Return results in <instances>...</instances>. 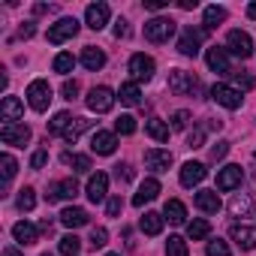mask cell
I'll return each instance as SVG.
<instances>
[{
    "label": "cell",
    "instance_id": "6da1fadb",
    "mask_svg": "<svg viewBox=\"0 0 256 256\" xmlns=\"http://www.w3.org/2000/svg\"><path fill=\"white\" fill-rule=\"evenodd\" d=\"M52 84L46 82V78H34L30 84H28V106L34 108V112H46L48 106H52Z\"/></svg>",
    "mask_w": 256,
    "mask_h": 256
},
{
    "label": "cell",
    "instance_id": "7a4b0ae2",
    "mask_svg": "<svg viewBox=\"0 0 256 256\" xmlns=\"http://www.w3.org/2000/svg\"><path fill=\"white\" fill-rule=\"evenodd\" d=\"M114 100H118V94H114L112 88L100 84V88H90V94H88V100H84V102H88V108H90V112L106 114V112H112Z\"/></svg>",
    "mask_w": 256,
    "mask_h": 256
},
{
    "label": "cell",
    "instance_id": "3957f363",
    "mask_svg": "<svg viewBox=\"0 0 256 256\" xmlns=\"http://www.w3.org/2000/svg\"><path fill=\"white\" fill-rule=\"evenodd\" d=\"M175 22L172 18H163V16H157V18H151L148 24H145V40L148 42H169V36L175 34Z\"/></svg>",
    "mask_w": 256,
    "mask_h": 256
},
{
    "label": "cell",
    "instance_id": "277c9868",
    "mask_svg": "<svg viewBox=\"0 0 256 256\" xmlns=\"http://www.w3.org/2000/svg\"><path fill=\"white\" fill-rule=\"evenodd\" d=\"M126 70H130V76H133V82L139 84V82H151L154 78V70H157V64H154V58L151 54H133L130 58V66H126Z\"/></svg>",
    "mask_w": 256,
    "mask_h": 256
},
{
    "label": "cell",
    "instance_id": "5b68a950",
    "mask_svg": "<svg viewBox=\"0 0 256 256\" xmlns=\"http://www.w3.org/2000/svg\"><path fill=\"white\" fill-rule=\"evenodd\" d=\"M30 126L28 124H4L0 126V139H4L6 145H12V148H24L28 142H30Z\"/></svg>",
    "mask_w": 256,
    "mask_h": 256
},
{
    "label": "cell",
    "instance_id": "8992f818",
    "mask_svg": "<svg viewBox=\"0 0 256 256\" xmlns=\"http://www.w3.org/2000/svg\"><path fill=\"white\" fill-rule=\"evenodd\" d=\"M211 100L217 102V106H223V108H241V102H244V96H241V90L238 88H232V84H214L211 88Z\"/></svg>",
    "mask_w": 256,
    "mask_h": 256
},
{
    "label": "cell",
    "instance_id": "52a82bcc",
    "mask_svg": "<svg viewBox=\"0 0 256 256\" xmlns=\"http://www.w3.org/2000/svg\"><path fill=\"white\" fill-rule=\"evenodd\" d=\"M196 88H199V82H196L193 72H187V70H172L169 72V90L172 94L184 96V94H193Z\"/></svg>",
    "mask_w": 256,
    "mask_h": 256
},
{
    "label": "cell",
    "instance_id": "ba28073f",
    "mask_svg": "<svg viewBox=\"0 0 256 256\" xmlns=\"http://www.w3.org/2000/svg\"><path fill=\"white\" fill-rule=\"evenodd\" d=\"M226 52H232L235 58H250V54H253V40H250V34H244V30H229V36H226Z\"/></svg>",
    "mask_w": 256,
    "mask_h": 256
},
{
    "label": "cell",
    "instance_id": "9c48e42d",
    "mask_svg": "<svg viewBox=\"0 0 256 256\" xmlns=\"http://www.w3.org/2000/svg\"><path fill=\"white\" fill-rule=\"evenodd\" d=\"M202 36H205V28H202V30L184 28L181 36H178V52H181L184 58H196V54H199V42H202Z\"/></svg>",
    "mask_w": 256,
    "mask_h": 256
},
{
    "label": "cell",
    "instance_id": "30bf717a",
    "mask_svg": "<svg viewBox=\"0 0 256 256\" xmlns=\"http://www.w3.org/2000/svg\"><path fill=\"white\" fill-rule=\"evenodd\" d=\"M76 34H78V22H76V18H60L58 24H52V28H48V42L60 46V42L72 40Z\"/></svg>",
    "mask_w": 256,
    "mask_h": 256
},
{
    "label": "cell",
    "instance_id": "8fae6325",
    "mask_svg": "<svg viewBox=\"0 0 256 256\" xmlns=\"http://www.w3.org/2000/svg\"><path fill=\"white\" fill-rule=\"evenodd\" d=\"M108 16H112L108 4H90V6L84 10V24H88L90 30H102V28L108 24Z\"/></svg>",
    "mask_w": 256,
    "mask_h": 256
},
{
    "label": "cell",
    "instance_id": "7c38bea8",
    "mask_svg": "<svg viewBox=\"0 0 256 256\" xmlns=\"http://www.w3.org/2000/svg\"><path fill=\"white\" fill-rule=\"evenodd\" d=\"M241 178H244V172H241V166H223L220 172H217V190H223V193H229V190H238L241 187Z\"/></svg>",
    "mask_w": 256,
    "mask_h": 256
},
{
    "label": "cell",
    "instance_id": "4fadbf2b",
    "mask_svg": "<svg viewBox=\"0 0 256 256\" xmlns=\"http://www.w3.org/2000/svg\"><path fill=\"white\" fill-rule=\"evenodd\" d=\"M76 196H78V184H76V178H64V181H54V184L48 187V193H46V199H48V202L76 199Z\"/></svg>",
    "mask_w": 256,
    "mask_h": 256
},
{
    "label": "cell",
    "instance_id": "5bb4252c",
    "mask_svg": "<svg viewBox=\"0 0 256 256\" xmlns=\"http://www.w3.org/2000/svg\"><path fill=\"white\" fill-rule=\"evenodd\" d=\"M205 60H208V66H211L214 72H220V76H229V72H232L229 52H226V48H220V46H211V48L205 52Z\"/></svg>",
    "mask_w": 256,
    "mask_h": 256
},
{
    "label": "cell",
    "instance_id": "9a60e30c",
    "mask_svg": "<svg viewBox=\"0 0 256 256\" xmlns=\"http://www.w3.org/2000/svg\"><path fill=\"white\" fill-rule=\"evenodd\" d=\"M106 196H108V175H106V172L90 175V178H88V199H90L94 205H100V202H106Z\"/></svg>",
    "mask_w": 256,
    "mask_h": 256
},
{
    "label": "cell",
    "instance_id": "2e32d148",
    "mask_svg": "<svg viewBox=\"0 0 256 256\" xmlns=\"http://www.w3.org/2000/svg\"><path fill=\"white\" fill-rule=\"evenodd\" d=\"M229 238L241 247V250H256V229L253 226H244V223H232L229 229Z\"/></svg>",
    "mask_w": 256,
    "mask_h": 256
},
{
    "label": "cell",
    "instance_id": "e0dca14e",
    "mask_svg": "<svg viewBox=\"0 0 256 256\" xmlns=\"http://www.w3.org/2000/svg\"><path fill=\"white\" fill-rule=\"evenodd\" d=\"M114 148H118V136L114 133H106V130H96L94 133V139H90V151L94 154L108 157V154H114Z\"/></svg>",
    "mask_w": 256,
    "mask_h": 256
},
{
    "label": "cell",
    "instance_id": "ac0fdd59",
    "mask_svg": "<svg viewBox=\"0 0 256 256\" xmlns=\"http://www.w3.org/2000/svg\"><path fill=\"white\" fill-rule=\"evenodd\" d=\"M145 166H148L151 172H169L172 154L163 151V148H148V151H145Z\"/></svg>",
    "mask_w": 256,
    "mask_h": 256
},
{
    "label": "cell",
    "instance_id": "d6986e66",
    "mask_svg": "<svg viewBox=\"0 0 256 256\" xmlns=\"http://www.w3.org/2000/svg\"><path fill=\"white\" fill-rule=\"evenodd\" d=\"M205 175H208V169H205L202 163H196V160H190V163L181 166V184H184V187H196V184H202Z\"/></svg>",
    "mask_w": 256,
    "mask_h": 256
},
{
    "label": "cell",
    "instance_id": "ffe728a7",
    "mask_svg": "<svg viewBox=\"0 0 256 256\" xmlns=\"http://www.w3.org/2000/svg\"><path fill=\"white\" fill-rule=\"evenodd\" d=\"M24 114V106L18 96H4V102H0V118H4V124H18Z\"/></svg>",
    "mask_w": 256,
    "mask_h": 256
},
{
    "label": "cell",
    "instance_id": "44dd1931",
    "mask_svg": "<svg viewBox=\"0 0 256 256\" xmlns=\"http://www.w3.org/2000/svg\"><path fill=\"white\" fill-rule=\"evenodd\" d=\"M157 196H160V181H157V178H145L142 187H139V193L133 196V205L142 208L145 202H151V199H157Z\"/></svg>",
    "mask_w": 256,
    "mask_h": 256
},
{
    "label": "cell",
    "instance_id": "7402d4cb",
    "mask_svg": "<svg viewBox=\"0 0 256 256\" xmlns=\"http://www.w3.org/2000/svg\"><path fill=\"white\" fill-rule=\"evenodd\" d=\"M12 238L22 241V244H36V241H40V226H34V223H28V220H18V223L12 226Z\"/></svg>",
    "mask_w": 256,
    "mask_h": 256
},
{
    "label": "cell",
    "instance_id": "603a6c76",
    "mask_svg": "<svg viewBox=\"0 0 256 256\" xmlns=\"http://www.w3.org/2000/svg\"><path fill=\"white\" fill-rule=\"evenodd\" d=\"M60 223H64L66 229L88 226V211H84V208H76V205H70V208H64V211H60Z\"/></svg>",
    "mask_w": 256,
    "mask_h": 256
},
{
    "label": "cell",
    "instance_id": "cb8c5ba5",
    "mask_svg": "<svg viewBox=\"0 0 256 256\" xmlns=\"http://www.w3.org/2000/svg\"><path fill=\"white\" fill-rule=\"evenodd\" d=\"M196 208L205 211V214H217V211H220V196H217V190H199V193H196Z\"/></svg>",
    "mask_w": 256,
    "mask_h": 256
},
{
    "label": "cell",
    "instance_id": "d4e9b609",
    "mask_svg": "<svg viewBox=\"0 0 256 256\" xmlns=\"http://www.w3.org/2000/svg\"><path fill=\"white\" fill-rule=\"evenodd\" d=\"M163 217H166L169 223H175V226H184V223H187V208H184V202L169 199L166 208H163Z\"/></svg>",
    "mask_w": 256,
    "mask_h": 256
},
{
    "label": "cell",
    "instance_id": "484cf974",
    "mask_svg": "<svg viewBox=\"0 0 256 256\" xmlns=\"http://www.w3.org/2000/svg\"><path fill=\"white\" fill-rule=\"evenodd\" d=\"M163 223H166L163 214H157V211H145V217L139 220V229H142L145 235H160V232H163Z\"/></svg>",
    "mask_w": 256,
    "mask_h": 256
},
{
    "label": "cell",
    "instance_id": "4316f807",
    "mask_svg": "<svg viewBox=\"0 0 256 256\" xmlns=\"http://www.w3.org/2000/svg\"><path fill=\"white\" fill-rule=\"evenodd\" d=\"M82 64H84V70L96 72V70L106 66V54H102L100 48H94V46H84V52H82Z\"/></svg>",
    "mask_w": 256,
    "mask_h": 256
},
{
    "label": "cell",
    "instance_id": "83f0119b",
    "mask_svg": "<svg viewBox=\"0 0 256 256\" xmlns=\"http://www.w3.org/2000/svg\"><path fill=\"white\" fill-rule=\"evenodd\" d=\"M145 130H148V136H151L154 142H169V130H172V126L163 124L160 118H148V120H145Z\"/></svg>",
    "mask_w": 256,
    "mask_h": 256
},
{
    "label": "cell",
    "instance_id": "f1b7e54d",
    "mask_svg": "<svg viewBox=\"0 0 256 256\" xmlns=\"http://www.w3.org/2000/svg\"><path fill=\"white\" fill-rule=\"evenodd\" d=\"M60 160H64V166H72V172H90V169H94L88 154H72V151H64V154H60Z\"/></svg>",
    "mask_w": 256,
    "mask_h": 256
},
{
    "label": "cell",
    "instance_id": "f546056e",
    "mask_svg": "<svg viewBox=\"0 0 256 256\" xmlns=\"http://www.w3.org/2000/svg\"><path fill=\"white\" fill-rule=\"evenodd\" d=\"M118 100H120L124 106H139V102H142V90H139V84H136V82H126V84H120V90H118Z\"/></svg>",
    "mask_w": 256,
    "mask_h": 256
},
{
    "label": "cell",
    "instance_id": "4dcf8cb0",
    "mask_svg": "<svg viewBox=\"0 0 256 256\" xmlns=\"http://www.w3.org/2000/svg\"><path fill=\"white\" fill-rule=\"evenodd\" d=\"M250 211H253L250 196H247V193H235L232 202H229V214H232V217H247Z\"/></svg>",
    "mask_w": 256,
    "mask_h": 256
},
{
    "label": "cell",
    "instance_id": "1f68e13d",
    "mask_svg": "<svg viewBox=\"0 0 256 256\" xmlns=\"http://www.w3.org/2000/svg\"><path fill=\"white\" fill-rule=\"evenodd\" d=\"M90 126H94V120H88V118H72V124L66 126L64 139H66V142L72 145V142H76V139H78V136H82L84 130H90Z\"/></svg>",
    "mask_w": 256,
    "mask_h": 256
},
{
    "label": "cell",
    "instance_id": "d6a6232c",
    "mask_svg": "<svg viewBox=\"0 0 256 256\" xmlns=\"http://www.w3.org/2000/svg\"><path fill=\"white\" fill-rule=\"evenodd\" d=\"M226 16H229V12H226L223 6H208V10H205V18H202L205 34H208V30H214L217 24H223V22H226Z\"/></svg>",
    "mask_w": 256,
    "mask_h": 256
},
{
    "label": "cell",
    "instance_id": "836d02e7",
    "mask_svg": "<svg viewBox=\"0 0 256 256\" xmlns=\"http://www.w3.org/2000/svg\"><path fill=\"white\" fill-rule=\"evenodd\" d=\"M187 235H190V241H205V238L211 235V223L199 217V220L187 223Z\"/></svg>",
    "mask_w": 256,
    "mask_h": 256
},
{
    "label": "cell",
    "instance_id": "e575fe53",
    "mask_svg": "<svg viewBox=\"0 0 256 256\" xmlns=\"http://www.w3.org/2000/svg\"><path fill=\"white\" fill-rule=\"evenodd\" d=\"M58 250H60L64 256H78V250H82V238H78L76 232H70V235H64V238L58 241Z\"/></svg>",
    "mask_w": 256,
    "mask_h": 256
},
{
    "label": "cell",
    "instance_id": "d590c367",
    "mask_svg": "<svg viewBox=\"0 0 256 256\" xmlns=\"http://www.w3.org/2000/svg\"><path fill=\"white\" fill-rule=\"evenodd\" d=\"M70 124H72V114H70V112H58V114L48 120V133H60V136H64Z\"/></svg>",
    "mask_w": 256,
    "mask_h": 256
},
{
    "label": "cell",
    "instance_id": "8d00e7d4",
    "mask_svg": "<svg viewBox=\"0 0 256 256\" xmlns=\"http://www.w3.org/2000/svg\"><path fill=\"white\" fill-rule=\"evenodd\" d=\"M16 205H18V211H34V205H36V190H34V187H24V190H18V199H16Z\"/></svg>",
    "mask_w": 256,
    "mask_h": 256
},
{
    "label": "cell",
    "instance_id": "74e56055",
    "mask_svg": "<svg viewBox=\"0 0 256 256\" xmlns=\"http://www.w3.org/2000/svg\"><path fill=\"white\" fill-rule=\"evenodd\" d=\"M190 250H187V241L181 238V235H169V241H166V256H187Z\"/></svg>",
    "mask_w": 256,
    "mask_h": 256
},
{
    "label": "cell",
    "instance_id": "f35d334b",
    "mask_svg": "<svg viewBox=\"0 0 256 256\" xmlns=\"http://www.w3.org/2000/svg\"><path fill=\"white\" fill-rule=\"evenodd\" d=\"M114 133H118V136H133V133H136V118L120 114V118L114 120Z\"/></svg>",
    "mask_w": 256,
    "mask_h": 256
},
{
    "label": "cell",
    "instance_id": "ab89813d",
    "mask_svg": "<svg viewBox=\"0 0 256 256\" xmlns=\"http://www.w3.org/2000/svg\"><path fill=\"white\" fill-rule=\"evenodd\" d=\"M72 66H76V58H72L70 52H60V54L54 58V72H60V76H70V72H72Z\"/></svg>",
    "mask_w": 256,
    "mask_h": 256
},
{
    "label": "cell",
    "instance_id": "60d3db41",
    "mask_svg": "<svg viewBox=\"0 0 256 256\" xmlns=\"http://www.w3.org/2000/svg\"><path fill=\"white\" fill-rule=\"evenodd\" d=\"M0 166H4V181H12L16 172H18V163L12 154H0Z\"/></svg>",
    "mask_w": 256,
    "mask_h": 256
},
{
    "label": "cell",
    "instance_id": "b9f144b4",
    "mask_svg": "<svg viewBox=\"0 0 256 256\" xmlns=\"http://www.w3.org/2000/svg\"><path fill=\"white\" fill-rule=\"evenodd\" d=\"M205 253H208V256H232L229 244H226V241H220V238L208 241V244H205Z\"/></svg>",
    "mask_w": 256,
    "mask_h": 256
},
{
    "label": "cell",
    "instance_id": "7bdbcfd3",
    "mask_svg": "<svg viewBox=\"0 0 256 256\" xmlns=\"http://www.w3.org/2000/svg\"><path fill=\"white\" fill-rule=\"evenodd\" d=\"M169 120H172V130H187L193 118H190V112H184V108H181V112H175Z\"/></svg>",
    "mask_w": 256,
    "mask_h": 256
},
{
    "label": "cell",
    "instance_id": "ee69618b",
    "mask_svg": "<svg viewBox=\"0 0 256 256\" xmlns=\"http://www.w3.org/2000/svg\"><path fill=\"white\" fill-rule=\"evenodd\" d=\"M108 244V232L102 229V226H96V229H90V247L96 250V247H106Z\"/></svg>",
    "mask_w": 256,
    "mask_h": 256
},
{
    "label": "cell",
    "instance_id": "f6af8a7d",
    "mask_svg": "<svg viewBox=\"0 0 256 256\" xmlns=\"http://www.w3.org/2000/svg\"><path fill=\"white\" fill-rule=\"evenodd\" d=\"M120 211H124V199H120V196H112V199L106 202V214H108V217H120Z\"/></svg>",
    "mask_w": 256,
    "mask_h": 256
},
{
    "label": "cell",
    "instance_id": "bcb514c9",
    "mask_svg": "<svg viewBox=\"0 0 256 256\" xmlns=\"http://www.w3.org/2000/svg\"><path fill=\"white\" fill-rule=\"evenodd\" d=\"M60 94H64V100H76L78 96V82L76 78H66L64 88H60Z\"/></svg>",
    "mask_w": 256,
    "mask_h": 256
},
{
    "label": "cell",
    "instance_id": "7dc6e473",
    "mask_svg": "<svg viewBox=\"0 0 256 256\" xmlns=\"http://www.w3.org/2000/svg\"><path fill=\"white\" fill-rule=\"evenodd\" d=\"M114 178H118V181H133V166H130V163L114 166Z\"/></svg>",
    "mask_w": 256,
    "mask_h": 256
},
{
    "label": "cell",
    "instance_id": "c3c4849f",
    "mask_svg": "<svg viewBox=\"0 0 256 256\" xmlns=\"http://www.w3.org/2000/svg\"><path fill=\"white\" fill-rule=\"evenodd\" d=\"M202 139H205V130H202V126H196V130L187 136V148H202Z\"/></svg>",
    "mask_w": 256,
    "mask_h": 256
},
{
    "label": "cell",
    "instance_id": "681fc988",
    "mask_svg": "<svg viewBox=\"0 0 256 256\" xmlns=\"http://www.w3.org/2000/svg\"><path fill=\"white\" fill-rule=\"evenodd\" d=\"M226 154H229V142H217V145L211 148V160H214V163H217V160H223Z\"/></svg>",
    "mask_w": 256,
    "mask_h": 256
},
{
    "label": "cell",
    "instance_id": "f907efd6",
    "mask_svg": "<svg viewBox=\"0 0 256 256\" xmlns=\"http://www.w3.org/2000/svg\"><path fill=\"white\" fill-rule=\"evenodd\" d=\"M46 163H48V151H46V148H40V151L30 157V166H34V169H42Z\"/></svg>",
    "mask_w": 256,
    "mask_h": 256
},
{
    "label": "cell",
    "instance_id": "816d5d0a",
    "mask_svg": "<svg viewBox=\"0 0 256 256\" xmlns=\"http://www.w3.org/2000/svg\"><path fill=\"white\" fill-rule=\"evenodd\" d=\"M232 78H235V84H238V88H244V90H250V88H253V78H250L247 72H232Z\"/></svg>",
    "mask_w": 256,
    "mask_h": 256
},
{
    "label": "cell",
    "instance_id": "f5cc1de1",
    "mask_svg": "<svg viewBox=\"0 0 256 256\" xmlns=\"http://www.w3.org/2000/svg\"><path fill=\"white\" fill-rule=\"evenodd\" d=\"M166 6H169V0H145V10H151V12H160Z\"/></svg>",
    "mask_w": 256,
    "mask_h": 256
},
{
    "label": "cell",
    "instance_id": "db71d44e",
    "mask_svg": "<svg viewBox=\"0 0 256 256\" xmlns=\"http://www.w3.org/2000/svg\"><path fill=\"white\" fill-rule=\"evenodd\" d=\"M126 34H130V28H126V18H118V22H114V36L120 40V36H126Z\"/></svg>",
    "mask_w": 256,
    "mask_h": 256
},
{
    "label": "cell",
    "instance_id": "11a10c76",
    "mask_svg": "<svg viewBox=\"0 0 256 256\" xmlns=\"http://www.w3.org/2000/svg\"><path fill=\"white\" fill-rule=\"evenodd\" d=\"M34 34H36V28H34V22H24V24H22V30H18V36H22V40H30Z\"/></svg>",
    "mask_w": 256,
    "mask_h": 256
},
{
    "label": "cell",
    "instance_id": "9f6ffc18",
    "mask_svg": "<svg viewBox=\"0 0 256 256\" xmlns=\"http://www.w3.org/2000/svg\"><path fill=\"white\" fill-rule=\"evenodd\" d=\"M4 256H22V250H18V247H12V244H10V247H4Z\"/></svg>",
    "mask_w": 256,
    "mask_h": 256
},
{
    "label": "cell",
    "instance_id": "6f0895ef",
    "mask_svg": "<svg viewBox=\"0 0 256 256\" xmlns=\"http://www.w3.org/2000/svg\"><path fill=\"white\" fill-rule=\"evenodd\" d=\"M178 6H181V10H196V0H181Z\"/></svg>",
    "mask_w": 256,
    "mask_h": 256
},
{
    "label": "cell",
    "instance_id": "680465c9",
    "mask_svg": "<svg viewBox=\"0 0 256 256\" xmlns=\"http://www.w3.org/2000/svg\"><path fill=\"white\" fill-rule=\"evenodd\" d=\"M247 16H250V18H256V0H253L250 6H247Z\"/></svg>",
    "mask_w": 256,
    "mask_h": 256
},
{
    "label": "cell",
    "instance_id": "91938a15",
    "mask_svg": "<svg viewBox=\"0 0 256 256\" xmlns=\"http://www.w3.org/2000/svg\"><path fill=\"white\" fill-rule=\"evenodd\" d=\"M106 256H120V253H106Z\"/></svg>",
    "mask_w": 256,
    "mask_h": 256
},
{
    "label": "cell",
    "instance_id": "94428289",
    "mask_svg": "<svg viewBox=\"0 0 256 256\" xmlns=\"http://www.w3.org/2000/svg\"><path fill=\"white\" fill-rule=\"evenodd\" d=\"M42 256H52V253H42Z\"/></svg>",
    "mask_w": 256,
    "mask_h": 256
}]
</instances>
